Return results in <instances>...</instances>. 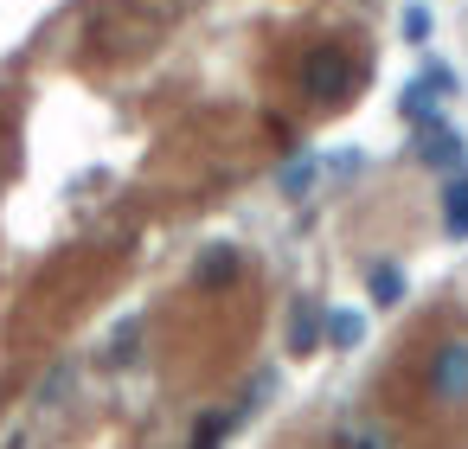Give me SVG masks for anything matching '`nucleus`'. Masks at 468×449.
<instances>
[{"instance_id": "f03ea898", "label": "nucleus", "mask_w": 468, "mask_h": 449, "mask_svg": "<svg viewBox=\"0 0 468 449\" xmlns=\"http://www.w3.org/2000/svg\"><path fill=\"white\" fill-rule=\"evenodd\" d=\"M417 161L436 167V174H455V167L468 161V142H462L442 116H423V123H417Z\"/></svg>"}, {"instance_id": "1a4fd4ad", "label": "nucleus", "mask_w": 468, "mask_h": 449, "mask_svg": "<svg viewBox=\"0 0 468 449\" xmlns=\"http://www.w3.org/2000/svg\"><path fill=\"white\" fill-rule=\"evenodd\" d=\"M436 103H442V97H436V91H430L423 78H410V84H404V97H398V110H404V123H423V116H442Z\"/></svg>"}, {"instance_id": "9b49d317", "label": "nucleus", "mask_w": 468, "mask_h": 449, "mask_svg": "<svg viewBox=\"0 0 468 449\" xmlns=\"http://www.w3.org/2000/svg\"><path fill=\"white\" fill-rule=\"evenodd\" d=\"M135 340H142V321H122L116 340H110V366H129L135 359Z\"/></svg>"}, {"instance_id": "f8f14e48", "label": "nucleus", "mask_w": 468, "mask_h": 449, "mask_svg": "<svg viewBox=\"0 0 468 449\" xmlns=\"http://www.w3.org/2000/svg\"><path fill=\"white\" fill-rule=\"evenodd\" d=\"M231 430H238L231 417H199V430H193V449H218Z\"/></svg>"}, {"instance_id": "0eeeda50", "label": "nucleus", "mask_w": 468, "mask_h": 449, "mask_svg": "<svg viewBox=\"0 0 468 449\" xmlns=\"http://www.w3.org/2000/svg\"><path fill=\"white\" fill-rule=\"evenodd\" d=\"M314 347H321V308L295 302V315H289V353H314Z\"/></svg>"}, {"instance_id": "7ed1b4c3", "label": "nucleus", "mask_w": 468, "mask_h": 449, "mask_svg": "<svg viewBox=\"0 0 468 449\" xmlns=\"http://www.w3.org/2000/svg\"><path fill=\"white\" fill-rule=\"evenodd\" d=\"M430 391L436 398H468V340H449L436 359H430Z\"/></svg>"}, {"instance_id": "4468645a", "label": "nucleus", "mask_w": 468, "mask_h": 449, "mask_svg": "<svg viewBox=\"0 0 468 449\" xmlns=\"http://www.w3.org/2000/svg\"><path fill=\"white\" fill-rule=\"evenodd\" d=\"M430 27H436V20H430V7H404V39H410V46H423V39H430Z\"/></svg>"}, {"instance_id": "9d476101", "label": "nucleus", "mask_w": 468, "mask_h": 449, "mask_svg": "<svg viewBox=\"0 0 468 449\" xmlns=\"http://www.w3.org/2000/svg\"><path fill=\"white\" fill-rule=\"evenodd\" d=\"M314 174H321V161H314V155L289 161V167H282V193H308V187H314Z\"/></svg>"}, {"instance_id": "f257e3e1", "label": "nucleus", "mask_w": 468, "mask_h": 449, "mask_svg": "<svg viewBox=\"0 0 468 449\" xmlns=\"http://www.w3.org/2000/svg\"><path fill=\"white\" fill-rule=\"evenodd\" d=\"M353 84H359V71H353L340 52H314V59L302 65V91H308L314 103H346Z\"/></svg>"}, {"instance_id": "20e7f679", "label": "nucleus", "mask_w": 468, "mask_h": 449, "mask_svg": "<svg viewBox=\"0 0 468 449\" xmlns=\"http://www.w3.org/2000/svg\"><path fill=\"white\" fill-rule=\"evenodd\" d=\"M321 340H327L334 353H353V347L366 340V315H359V308H327V315H321Z\"/></svg>"}, {"instance_id": "ddd939ff", "label": "nucleus", "mask_w": 468, "mask_h": 449, "mask_svg": "<svg viewBox=\"0 0 468 449\" xmlns=\"http://www.w3.org/2000/svg\"><path fill=\"white\" fill-rule=\"evenodd\" d=\"M417 78H423V84H430V91H436V97H455V71H449V65H442V59H430V65H423V71H417Z\"/></svg>"}, {"instance_id": "423d86ee", "label": "nucleus", "mask_w": 468, "mask_h": 449, "mask_svg": "<svg viewBox=\"0 0 468 449\" xmlns=\"http://www.w3.org/2000/svg\"><path fill=\"white\" fill-rule=\"evenodd\" d=\"M193 276H199V289H218V283H231V276H238V251H231V244H212V251L193 263Z\"/></svg>"}, {"instance_id": "6e6552de", "label": "nucleus", "mask_w": 468, "mask_h": 449, "mask_svg": "<svg viewBox=\"0 0 468 449\" xmlns=\"http://www.w3.org/2000/svg\"><path fill=\"white\" fill-rule=\"evenodd\" d=\"M366 289H372L378 308H391V302H404V270L398 263H366Z\"/></svg>"}, {"instance_id": "39448f33", "label": "nucleus", "mask_w": 468, "mask_h": 449, "mask_svg": "<svg viewBox=\"0 0 468 449\" xmlns=\"http://www.w3.org/2000/svg\"><path fill=\"white\" fill-rule=\"evenodd\" d=\"M442 231L449 238H468V174H449L442 180Z\"/></svg>"}]
</instances>
